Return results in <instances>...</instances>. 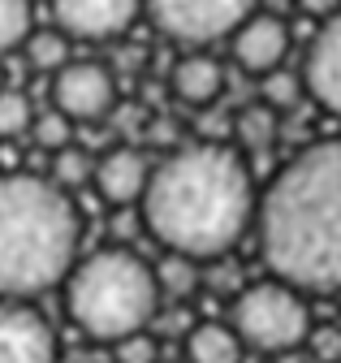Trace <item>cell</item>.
Wrapping results in <instances>:
<instances>
[{
	"instance_id": "cell-1",
	"label": "cell",
	"mask_w": 341,
	"mask_h": 363,
	"mask_svg": "<svg viewBox=\"0 0 341 363\" xmlns=\"http://www.w3.org/2000/svg\"><path fill=\"white\" fill-rule=\"evenodd\" d=\"M255 208L260 191L242 152L221 139H199L156 160L139 216L164 251L212 264L255 230Z\"/></svg>"
},
{
	"instance_id": "cell-2",
	"label": "cell",
	"mask_w": 341,
	"mask_h": 363,
	"mask_svg": "<svg viewBox=\"0 0 341 363\" xmlns=\"http://www.w3.org/2000/svg\"><path fill=\"white\" fill-rule=\"evenodd\" d=\"M255 238L268 277L303 294H341V139H320L272 173Z\"/></svg>"
},
{
	"instance_id": "cell-3",
	"label": "cell",
	"mask_w": 341,
	"mask_h": 363,
	"mask_svg": "<svg viewBox=\"0 0 341 363\" xmlns=\"http://www.w3.org/2000/svg\"><path fill=\"white\" fill-rule=\"evenodd\" d=\"M82 216L52 177H0V298L48 294L78 264Z\"/></svg>"
},
{
	"instance_id": "cell-4",
	"label": "cell",
	"mask_w": 341,
	"mask_h": 363,
	"mask_svg": "<svg viewBox=\"0 0 341 363\" xmlns=\"http://www.w3.org/2000/svg\"><path fill=\"white\" fill-rule=\"evenodd\" d=\"M156 264H147L130 247H104L78 259L65 277V315L91 342H125L147 333L160 315Z\"/></svg>"
},
{
	"instance_id": "cell-5",
	"label": "cell",
	"mask_w": 341,
	"mask_h": 363,
	"mask_svg": "<svg viewBox=\"0 0 341 363\" xmlns=\"http://www.w3.org/2000/svg\"><path fill=\"white\" fill-rule=\"evenodd\" d=\"M229 325L246 350L285 354L311 337V307H307L303 290H294L277 277H264V281H250L233 294Z\"/></svg>"
},
{
	"instance_id": "cell-6",
	"label": "cell",
	"mask_w": 341,
	"mask_h": 363,
	"mask_svg": "<svg viewBox=\"0 0 341 363\" xmlns=\"http://www.w3.org/2000/svg\"><path fill=\"white\" fill-rule=\"evenodd\" d=\"M255 9L260 0H143V13L160 26V35L190 48L229 39Z\"/></svg>"
},
{
	"instance_id": "cell-7",
	"label": "cell",
	"mask_w": 341,
	"mask_h": 363,
	"mask_svg": "<svg viewBox=\"0 0 341 363\" xmlns=\"http://www.w3.org/2000/svg\"><path fill=\"white\" fill-rule=\"evenodd\" d=\"M52 108L69 121H104L117 113V78L104 61H69L52 74Z\"/></svg>"
},
{
	"instance_id": "cell-8",
	"label": "cell",
	"mask_w": 341,
	"mask_h": 363,
	"mask_svg": "<svg viewBox=\"0 0 341 363\" xmlns=\"http://www.w3.org/2000/svg\"><path fill=\"white\" fill-rule=\"evenodd\" d=\"M289 22L272 9H255L233 35H229V57L246 78H268L272 69H285L289 61Z\"/></svg>"
},
{
	"instance_id": "cell-9",
	"label": "cell",
	"mask_w": 341,
	"mask_h": 363,
	"mask_svg": "<svg viewBox=\"0 0 341 363\" xmlns=\"http://www.w3.org/2000/svg\"><path fill=\"white\" fill-rule=\"evenodd\" d=\"M0 363H57V329L39 307L0 298Z\"/></svg>"
},
{
	"instance_id": "cell-10",
	"label": "cell",
	"mask_w": 341,
	"mask_h": 363,
	"mask_svg": "<svg viewBox=\"0 0 341 363\" xmlns=\"http://www.w3.org/2000/svg\"><path fill=\"white\" fill-rule=\"evenodd\" d=\"M151 169H156V160L147 156V147H139V143H117V147H108L104 156H96V177H91V186L100 191V199H104L112 212L139 208L143 195H147Z\"/></svg>"
},
{
	"instance_id": "cell-11",
	"label": "cell",
	"mask_w": 341,
	"mask_h": 363,
	"mask_svg": "<svg viewBox=\"0 0 341 363\" xmlns=\"http://www.w3.org/2000/svg\"><path fill=\"white\" fill-rule=\"evenodd\" d=\"M143 13V0H52V18L69 39L108 43L125 35Z\"/></svg>"
},
{
	"instance_id": "cell-12",
	"label": "cell",
	"mask_w": 341,
	"mask_h": 363,
	"mask_svg": "<svg viewBox=\"0 0 341 363\" xmlns=\"http://www.w3.org/2000/svg\"><path fill=\"white\" fill-rule=\"evenodd\" d=\"M303 86L324 113L341 117V13L320 22L303 61Z\"/></svg>"
},
{
	"instance_id": "cell-13",
	"label": "cell",
	"mask_w": 341,
	"mask_h": 363,
	"mask_svg": "<svg viewBox=\"0 0 341 363\" xmlns=\"http://www.w3.org/2000/svg\"><path fill=\"white\" fill-rule=\"evenodd\" d=\"M168 91H173V100L186 104V108H199L207 113L225 96V65L207 52H186L173 61V74H168Z\"/></svg>"
},
{
	"instance_id": "cell-14",
	"label": "cell",
	"mask_w": 341,
	"mask_h": 363,
	"mask_svg": "<svg viewBox=\"0 0 341 363\" xmlns=\"http://www.w3.org/2000/svg\"><path fill=\"white\" fill-rule=\"evenodd\" d=\"M186 363H242L246 346L229 320H195L182 337Z\"/></svg>"
},
{
	"instance_id": "cell-15",
	"label": "cell",
	"mask_w": 341,
	"mask_h": 363,
	"mask_svg": "<svg viewBox=\"0 0 341 363\" xmlns=\"http://www.w3.org/2000/svg\"><path fill=\"white\" fill-rule=\"evenodd\" d=\"M233 139H238V152H250V156L272 152L277 139H281V113L268 108V104H260V100L246 104V108H238V117H233Z\"/></svg>"
},
{
	"instance_id": "cell-16",
	"label": "cell",
	"mask_w": 341,
	"mask_h": 363,
	"mask_svg": "<svg viewBox=\"0 0 341 363\" xmlns=\"http://www.w3.org/2000/svg\"><path fill=\"white\" fill-rule=\"evenodd\" d=\"M156 286H160V298H164V303H186V298L199 294V286H203V264L190 259V255L164 251L160 264H156Z\"/></svg>"
},
{
	"instance_id": "cell-17",
	"label": "cell",
	"mask_w": 341,
	"mask_h": 363,
	"mask_svg": "<svg viewBox=\"0 0 341 363\" xmlns=\"http://www.w3.org/2000/svg\"><path fill=\"white\" fill-rule=\"evenodd\" d=\"M69 35L61 26H44V30H30V39L22 43V57L35 74H61L69 65Z\"/></svg>"
},
{
	"instance_id": "cell-18",
	"label": "cell",
	"mask_w": 341,
	"mask_h": 363,
	"mask_svg": "<svg viewBox=\"0 0 341 363\" xmlns=\"http://www.w3.org/2000/svg\"><path fill=\"white\" fill-rule=\"evenodd\" d=\"M303 96H307L303 74H294L289 65H285V69H272L268 78H260V104L277 108L281 117H289L298 104H303Z\"/></svg>"
},
{
	"instance_id": "cell-19",
	"label": "cell",
	"mask_w": 341,
	"mask_h": 363,
	"mask_svg": "<svg viewBox=\"0 0 341 363\" xmlns=\"http://www.w3.org/2000/svg\"><path fill=\"white\" fill-rule=\"evenodd\" d=\"M35 125V104L26 91L18 86H0V139H22V134H30Z\"/></svg>"
},
{
	"instance_id": "cell-20",
	"label": "cell",
	"mask_w": 341,
	"mask_h": 363,
	"mask_svg": "<svg viewBox=\"0 0 341 363\" xmlns=\"http://www.w3.org/2000/svg\"><path fill=\"white\" fill-rule=\"evenodd\" d=\"M91 177H96V156L91 152H82V147H65L52 156V182L61 191H82V186H91Z\"/></svg>"
},
{
	"instance_id": "cell-21",
	"label": "cell",
	"mask_w": 341,
	"mask_h": 363,
	"mask_svg": "<svg viewBox=\"0 0 341 363\" xmlns=\"http://www.w3.org/2000/svg\"><path fill=\"white\" fill-rule=\"evenodd\" d=\"M30 139L39 152H65L74 143V121L61 113V108H48V113H35V125H30Z\"/></svg>"
},
{
	"instance_id": "cell-22",
	"label": "cell",
	"mask_w": 341,
	"mask_h": 363,
	"mask_svg": "<svg viewBox=\"0 0 341 363\" xmlns=\"http://www.w3.org/2000/svg\"><path fill=\"white\" fill-rule=\"evenodd\" d=\"M30 30V0H0V52L22 48Z\"/></svg>"
},
{
	"instance_id": "cell-23",
	"label": "cell",
	"mask_w": 341,
	"mask_h": 363,
	"mask_svg": "<svg viewBox=\"0 0 341 363\" xmlns=\"http://www.w3.org/2000/svg\"><path fill=\"white\" fill-rule=\"evenodd\" d=\"M117 363H156V337L134 333V337L117 342Z\"/></svg>"
},
{
	"instance_id": "cell-24",
	"label": "cell",
	"mask_w": 341,
	"mask_h": 363,
	"mask_svg": "<svg viewBox=\"0 0 341 363\" xmlns=\"http://www.w3.org/2000/svg\"><path fill=\"white\" fill-rule=\"evenodd\" d=\"M298 9H303L307 18H320V22H328L333 13H341V0H294Z\"/></svg>"
},
{
	"instance_id": "cell-25",
	"label": "cell",
	"mask_w": 341,
	"mask_h": 363,
	"mask_svg": "<svg viewBox=\"0 0 341 363\" xmlns=\"http://www.w3.org/2000/svg\"><path fill=\"white\" fill-rule=\"evenodd\" d=\"M0 86H5V69H0Z\"/></svg>"
}]
</instances>
